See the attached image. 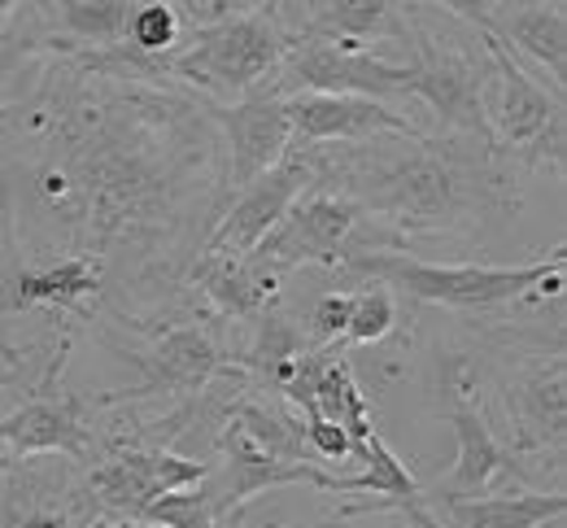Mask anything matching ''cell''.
I'll return each instance as SVG.
<instances>
[{"mask_svg":"<svg viewBox=\"0 0 567 528\" xmlns=\"http://www.w3.org/2000/svg\"><path fill=\"white\" fill-rule=\"evenodd\" d=\"M306 153L315 184L332 188L362 206L393 236L427 231H481L485 219H506L515 197H506L502 149L467 136H371V141H332L297 145Z\"/></svg>","mask_w":567,"mask_h":528,"instance_id":"6da1fadb","label":"cell"},{"mask_svg":"<svg viewBox=\"0 0 567 528\" xmlns=\"http://www.w3.org/2000/svg\"><path fill=\"white\" fill-rule=\"evenodd\" d=\"M567 253L564 245L550 249V258L542 262H524V267H481V262H424L398 249H358L341 267L354 271L362 280L384 284L389 293H406L415 302L445 306V310H463V314H481L497 310L519 298H528L533 289L546 284V276L564 271Z\"/></svg>","mask_w":567,"mask_h":528,"instance_id":"7a4b0ae2","label":"cell"},{"mask_svg":"<svg viewBox=\"0 0 567 528\" xmlns=\"http://www.w3.org/2000/svg\"><path fill=\"white\" fill-rule=\"evenodd\" d=\"M288 35L271 13H231L223 22L197 27L188 40H179L171 53L153 58L157 75L193 83L202 101H240L258 87H271L288 53Z\"/></svg>","mask_w":567,"mask_h":528,"instance_id":"3957f363","label":"cell"},{"mask_svg":"<svg viewBox=\"0 0 567 528\" xmlns=\"http://www.w3.org/2000/svg\"><path fill=\"white\" fill-rule=\"evenodd\" d=\"M406 49H411L406 92L415 105L427 110L432 127L441 136H467V141L494 145L489 118H485L494 66H489L485 40L476 35V49H467L458 35H436L424 18H415V22H406Z\"/></svg>","mask_w":567,"mask_h":528,"instance_id":"277c9868","label":"cell"},{"mask_svg":"<svg viewBox=\"0 0 567 528\" xmlns=\"http://www.w3.org/2000/svg\"><path fill=\"white\" fill-rule=\"evenodd\" d=\"M485 53H489V96H485V118L489 136L502 153L524 157L528 166H546V157L559 166L564 162V96L546 92V83L528 75V66L489 31H481Z\"/></svg>","mask_w":567,"mask_h":528,"instance_id":"5b68a950","label":"cell"},{"mask_svg":"<svg viewBox=\"0 0 567 528\" xmlns=\"http://www.w3.org/2000/svg\"><path fill=\"white\" fill-rule=\"evenodd\" d=\"M371 224V215L354 206L350 197L332 193V188H319L310 184L288 210L284 219L262 240L249 258L267 262L271 271L284 267H341L350 253L367 249L362 240V227Z\"/></svg>","mask_w":567,"mask_h":528,"instance_id":"8992f818","label":"cell"},{"mask_svg":"<svg viewBox=\"0 0 567 528\" xmlns=\"http://www.w3.org/2000/svg\"><path fill=\"white\" fill-rule=\"evenodd\" d=\"M406 83H411L406 62H389V58H375L367 49H346V44H332V40L301 35V40L288 44L280 71L271 79V92L276 96H288V92H354V96H375V101L393 105V101H411Z\"/></svg>","mask_w":567,"mask_h":528,"instance_id":"52a82bcc","label":"cell"},{"mask_svg":"<svg viewBox=\"0 0 567 528\" xmlns=\"http://www.w3.org/2000/svg\"><path fill=\"white\" fill-rule=\"evenodd\" d=\"M210 463L188 458L175 451H141V446H114L92 472H87V494L110 511L136 520L144 503L171 489H188L210 480Z\"/></svg>","mask_w":567,"mask_h":528,"instance_id":"ba28073f","label":"cell"},{"mask_svg":"<svg viewBox=\"0 0 567 528\" xmlns=\"http://www.w3.org/2000/svg\"><path fill=\"white\" fill-rule=\"evenodd\" d=\"M284 114L292 145H332V141H371V136H420L424 127L393 110L389 101L354 92H288Z\"/></svg>","mask_w":567,"mask_h":528,"instance_id":"9c48e42d","label":"cell"},{"mask_svg":"<svg viewBox=\"0 0 567 528\" xmlns=\"http://www.w3.org/2000/svg\"><path fill=\"white\" fill-rule=\"evenodd\" d=\"M310 184H315V170H310L306 153L292 145V149L284 153L271 170H262L258 179H249V184L236 193V201L223 210L218 227L206 236V249L236 253V258L254 253V249H258V240L280 224L284 210H288V206H292Z\"/></svg>","mask_w":567,"mask_h":528,"instance_id":"30bf717a","label":"cell"},{"mask_svg":"<svg viewBox=\"0 0 567 528\" xmlns=\"http://www.w3.org/2000/svg\"><path fill=\"white\" fill-rule=\"evenodd\" d=\"M71 463L62 454L18 458L0 480V528H87L92 516L79 507Z\"/></svg>","mask_w":567,"mask_h":528,"instance_id":"8fae6325","label":"cell"},{"mask_svg":"<svg viewBox=\"0 0 567 528\" xmlns=\"http://www.w3.org/2000/svg\"><path fill=\"white\" fill-rule=\"evenodd\" d=\"M210 118L223 132V149H227V188L240 193L249 179H258L262 170H271L284 153L292 149V127L284 114V96L271 87L240 96L231 105H214Z\"/></svg>","mask_w":567,"mask_h":528,"instance_id":"7c38bea8","label":"cell"},{"mask_svg":"<svg viewBox=\"0 0 567 528\" xmlns=\"http://www.w3.org/2000/svg\"><path fill=\"white\" fill-rule=\"evenodd\" d=\"M506 428L511 442L506 451L515 458L528 454H564V420H567V393H564V354L555 350L550 359H537L519 376L506 384Z\"/></svg>","mask_w":567,"mask_h":528,"instance_id":"4fadbf2b","label":"cell"},{"mask_svg":"<svg viewBox=\"0 0 567 528\" xmlns=\"http://www.w3.org/2000/svg\"><path fill=\"white\" fill-rule=\"evenodd\" d=\"M450 424H454V437H458V458H454L450 476L436 485V494H427V498H476V494L511 489L524 476L519 458L506 451V442H497L489 420L481 415L476 402L463 397V389H454Z\"/></svg>","mask_w":567,"mask_h":528,"instance_id":"5bb4252c","label":"cell"},{"mask_svg":"<svg viewBox=\"0 0 567 528\" xmlns=\"http://www.w3.org/2000/svg\"><path fill=\"white\" fill-rule=\"evenodd\" d=\"M485 31L497 35L515 58H528L550 92L567 96V13L564 0H515L485 9Z\"/></svg>","mask_w":567,"mask_h":528,"instance_id":"9a60e30c","label":"cell"},{"mask_svg":"<svg viewBox=\"0 0 567 528\" xmlns=\"http://www.w3.org/2000/svg\"><path fill=\"white\" fill-rule=\"evenodd\" d=\"M218 446L227 454V489H223V503H227V516L258 498V494H271L284 485H315L323 494H332L337 485V472H323L315 467L310 458H280V454L262 451L240 424H231L223 415V433H218Z\"/></svg>","mask_w":567,"mask_h":528,"instance_id":"2e32d148","label":"cell"},{"mask_svg":"<svg viewBox=\"0 0 567 528\" xmlns=\"http://www.w3.org/2000/svg\"><path fill=\"white\" fill-rule=\"evenodd\" d=\"M136 363H141V384L127 389V397H162V393H202L227 367V354L202 323H175Z\"/></svg>","mask_w":567,"mask_h":528,"instance_id":"e0dca14e","label":"cell"},{"mask_svg":"<svg viewBox=\"0 0 567 528\" xmlns=\"http://www.w3.org/2000/svg\"><path fill=\"white\" fill-rule=\"evenodd\" d=\"M0 442L9 446L13 458H31V454H62V458H87L92 451V433L83 420V402L71 393H40L31 402H22L18 411H9L0 420Z\"/></svg>","mask_w":567,"mask_h":528,"instance_id":"ac0fdd59","label":"cell"},{"mask_svg":"<svg viewBox=\"0 0 567 528\" xmlns=\"http://www.w3.org/2000/svg\"><path fill=\"white\" fill-rule=\"evenodd\" d=\"M105 262L92 253H62L44 267H22L9 284H4V302L9 310H71L87 314V302H96V293L105 289Z\"/></svg>","mask_w":567,"mask_h":528,"instance_id":"d6986e66","label":"cell"},{"mask_svg":"<svg viewBox=\"0 0 567 528\" xmlns=\"http://www.w3.org/2000/svg\"><path fill=\"white\" fill-rule=\"evenodd\" d=\"M427 507L441 528H546L567 511V498L515 485L476 498H427Z\"/></svg>","mask_w":567,"mask_h":528,"instance_id":"ffe728a7","label":"cell"},{"mask_svg":"<svg viewBox=\"0 0 567 528\" xmlns=\"http://www.w3.org/2000/svg\"><path fill=\"white\" fill-rule=\"evenodd\" d=\"M193 284L210 298V306L227 319H258L271 306V267L258 258H236V253H218L202 249V258L193 262Z\"/></svg>","mask_w":567,"mask_h":528,"instance_id":"44dd1931","label":"cell"},{"mask_svg":"<svg viewBox=\"0 0 567 528\" xmlns=\"http://www.w3.org/2000/svg\"><path fill=\"white\" fill-rule=\"evenodd\" d=\"M301 35L346 49H362L367 40H393L406 49V13H398V0H315Z\"/></svg>","mask_w":567,"mask_h":528,"instance_id":"7402d4cb","label":"cell"},{"mask_svg":"<svg viewBox=\"0 0 567 528\" xmlns=\"http://www.w3.org/2000/svg\"><path fill=\"white\" fill-rule=\"evenodd\" d=\"M35 9L53 40L62 35L79 53H96L123 44L136 0H35Z\"/></svg>","mask_w":567,"mask_h":528,"instance_id":"603a6c76","label":"cell"},{"mask_svg":"<svg viewBox=\"0 0 567 528\" xmlns=\"http://www.w3.org/2000/svg\"><path fill=\"white\" fill-rule=\"evenodd\" d=\"M202 485H206V480H202ZM202 485L157 494L153 503H144L136 520L157 525V528H218L223 516H227V503H223V494L202 489Z\"/></svg>","mask_w":567,"mask_h":528,"instance_id":"cb8c5ba5","label":"cell"},{"mask_svg":"<svg viewBox=\"0 0 567 528\" xmlns=\"http://www.w3.org/2000/svg\"><path fill=\"white\" fill-rule=\"evenodd\" d=\"M179 40H184V22H179V13L171 4H162V0H136V9L127 18L123 49H132L141 58H162Z\"/></svg>","mask_w":567,"mask_h":528,"instance_id":"d4e9b609","label":"cell"},{"mask_svg":"<svg viewBox=\"0 0 567 528\" xmlns=\"http://www.w3.org/2000/svg\"><path fill=\"white\" fill-rule=\"evenodd\" d=\"M398 328V302L384 284H367L350 293V323H346V341L341 345H375Z\"/></svg>","mask_w":567,"mask_h":528,"instance_id":"484cf974","label":"cell"},{"mask_svg":"<svg viewBox=\"0 0 567 528\" xmlns=\"http://www.w3.org/2000/svg\"><path fill=\"white\" fill-rule=\"evenodd\" d=\"M301 442H306V454L315 463H346L354 458V437L346 424L337 420H323L315 411H306V424H301Z\"/></svg>","mask_w":567,"mask_h":528,"instance_id":"4316f807","label":"cell"},{"mask_svg":"<svg viewBox=\"0 0 567 528\" xmlns=\"http://www.w3.org/2000/svg\"><path fill=\"white\" fill-rule=\"evenodd\" d=\"M346 323H350V293H323L315 310H310V337H306V345H315V350H341V341H346Z\"/></svg>","mask_w":567,"mask_h":528,"instance_id":"83f0119b","label":"cell"},{"mask_svg":"<svg viewBox=\"0 0 567 528\" xmlns=\"http://www.w3.org/2000/svg\"><path fill=\"white\" fill-rule=\"evenodd\" d=\"M162 4H171V9L179 13V22L197 31V27H210V22L231 18V13H249V9H258L262 0H162Z\"/></svg>","mask_w":567,"mask_h":528,"instance_id":"f1b7e54d","label":"cell"},{"mask_svg":"<svg viewBox=\"0 0 567 528\" xmlns=\"http://www.w3.org/2000/svg\"><path fill=\"white\" fill-rule=\"evenodd\" d=\"M35 44H44V40H18V35H9V27H0V101L9 96V87L27 71Z\"/></svg>","mask_w":567,"mask_h":528,"instance_id":"f546056e","label":"cell"},{"mask_svg":"<svg viewBox=\"0 0 567 528\" xmlns=\"http://www.w3.org/2000/svg\"><path fill=\"white\" fill-rule=\"evenodd\" d=\"M31 9V0H0V27H9L18 13H27Z\"/></svg>","mask_w":567,"mask_h":528,"instance_id":"4dcf8cb0","label":"cell"},{"mask_svg":"<svg viewBox=\"0 0 567 528\" xmlns=\"http://www.w3.org/2000/svg\"><path fill=\"white\" fill-rule=\"evenodd\" d=\"M87 528H157V525H144V520H127V516H114V520H87Z\"/></svg>","mask_w":567,"mask_h":528,"instance_id":"1f68e13d","label":"cell"},{"mask_svg":"<svg viewBox=\"0 0 567 528\" xmlns=\"http://www.w3.org/2000/svg\"><path fill=\"white\" fill-rule=\"evenodd\" d=\"M13 380H18V372H13V367H4V363H0V397H4V393H9V389H13Z\"/></svg>","mask_w":567,"mask_h":528,"instance_id":"d6a6232c","label":"cell"},{"mask_svg":"<svg viewBox=\"0 0 567 528\" xmlns=\"http://www.w3.org/2000/svg\"><path fill=\"white\" fill-rule=\"evenodd\" d=\"M481 9H494V4H515V0H476Z\"/></svg>","mask_w":567,"mask_h":528,"instance_id":"836d02e7","label":"cell"}]
</instances>
